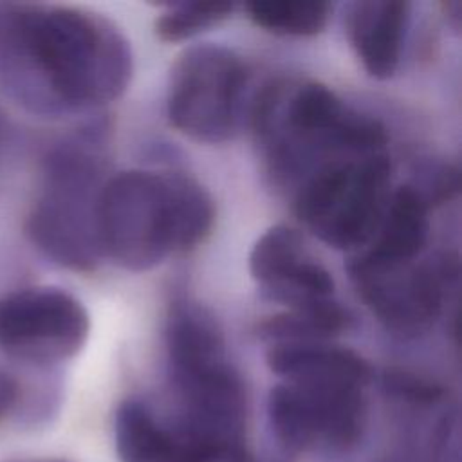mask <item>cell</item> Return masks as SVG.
Wrapping results in <instances>:
<instances>
[{
	"instance_id": "obj_10",
	"label": "cell",
	"mask_w": 462,
	"mask_h": 462,
	"mask_svg": "<svg viewBox=\"0 0 462 462\" xmlns=\"http://www.w3.org/2000/svg\"><path fill=\"white\" fill-rule=\"evenodd\" d=\"M249 273L269 301L301 309L334 300L330 273L310 254L289 226L267 229L249 253Z\"/></svg>"
},
{
	"instance_id": "obj_12",
	"label": "cell",
	"mask_w": 462,
	"mask_h": 462,
	"mask_svg": "<svg viewBox=\"0 0 462 462\" xmlns=\"http://www.w3.org/2000/svg\"><path fill=\"white\" fill-rule=\"evenodd\" d=\"M114 440L121 462H213L191 449L171 428L162 426L137 399L117 406Z\"/></svg>"
},
{
	"instance_id": "obj_6",
	"label": "cell",
	"mask_w": 462,
	"mask_h": 462,
	"mask_svg": "<svg viewBox=\"0 0 462 462\" xmlns=\"http://www.w3.org/2000/svg\"><path fill=\"white\" fill-rule=\"evenodd\" d=\"M365 384L346 379L282 381L267 399L269 424L291 455L346 453L366 426Z\"/></svg>"
},
{
	"instance_id": "obj_4",
	"label": "cell",
	"mask_w": 462,
	"mask_h": 462,
	"mask_svg": "<svg viewBox=\"0 0 462 462\" xmlns=\"http://www.w3.org/2000/svg\"><path fill=\"white\" fill-rule=\"evenodd\" d=\"M87 143L70 141L45 161L43 189L27 218V235L52 262L78 273L97 267L103 253L97 236L101 161Z\"/></svg>"
},
{
	"instance_id": "obj_11",
	"label": "cell",
	"mask_w": 462,
	"mask_h": 462,
	"mask_svg": "<svg viewBox=\"0 0 462 462\" xmlns=\"http://www.w3.org/2000/svg\"><path fill=\"white\" fill-rule=\"evenodd\" d=\"M410 23V4L402 0H359L345 13L352 51L368 76L388 79L395 74Z\"/></svg>"
},
{
	"instance_id": "obj_1",
	"label": "cell",
	"mask_w": 462,
	"mask_h": 462,
	"mask_svg": "<svg viewBox=\"0 0 462 462\" xmlns=\"http://www.w3.org/2000/svg\"><path fill=\"white\" fill-rule=\"evenodd\" d=\"M132 49L105 16L67 5L0 4V90L42 116L87 112L117 99Z\"/></svg>"
},
{
	"instance_id": "obj_13",
	"label": "cell",
	"mask_w": 462,
	"mask_h": 462,
	"mask_svg": "<svg viewBox=\"0 0 462 462\" xmlns=\"http://www.w3.org/2000/svg\"><path fill=\"white\" fill-rule=\"evenodd\" d=\"M265 363L282 381L348 379L368 386L374 375L365 357L328 341L271 345Z\"/></svg>"
},
{
	"instance_id": "obj_2",
	"label": "cell",
	"mask_w": 462,
	"mask_h": 462,
	"mask_svg": "<svg viewBox=\"0 0 462 462\" xmlns=\"http://www.w3.org/2000/svg\"><path fill=\"white\" fill-rule=\"evenodd\" d=\"M96 218L103 256L143 273L171 253L204 242L215 206L209 193L184 173L125 170L103 182Z\"/></svg>"
},
{
	"instance_id": "obj_9",
	"label": "cell",
	"mask_w": 462,
	"mask_h": 462,
	"mask_svg": "<svg viewBox=\"0 0 462 462\" xmlns=\"http://www.w3.org/2000/svg\"><path fill=\"white\" fill-rule=\"evenodd\" d=\"M83 303L58 287H29L0 300V348L45 368L74 357L88 339Z\"/></svg>"
},
{
	"instance_id": "obj_19",
	"label": "cell",
	"mask_w": 462,
	"mask_h": 462,
	"mask_svg": "<svg viewBox=\"0 0 462 462\" xmlns=\"http://www.w3.org/2000/svg\"><path fill=\"white\" fill-rule=\"evenodd\" d=\"M18 397H20V383L7 372L0 370V419L16 408Z\"/></svg>"
},
{
	"instance_id": "obj_20",
	"label": "cell",
	"mask_w": 462,
	"mask_h": 462,
	"mask_svg": "<svg viewBox=\"0 0 462 462\" xmlns=\"http://www.w3.org/2000/svg\"><path fill=\"white\" fill-rule=\"evenodd\" d=\"M11 462H67V460H60V458H47V460H11Z\"/></svg>"
},
{
	"instance_id": "obj_3",
	"label": "cell",
	"mask_w": 462,
	"mask_h": 462,
	"mask_svg": "<svg viewBox=\"0 0 462 462\" xmlns=\"http://www.w3.org/2000/svg\"><path fill=\"white\" fill-rule=\"evenodd\" d=\"M254 128L283 179H301L323 161L386 150L384 126L345 105L318 81L274 83L254 105Z\"/></svg>"
},
{
	"instance_id": "obj_5",
	"label": "cell",
	"mask_w": 462,
	"mask_h": 462,
	"mask_svg": "<svg viewBox=\"0 0 462 462\" xmlns=\"http://www.w3.org/2000/svg\"><path fill=\"white\" fill-rule=\"evenodd\" d=\"M390 182L386 150L328 159L300 179L294 211L323 244L361 251L379 227L392 195Z\"/></svg>"
},
{
	"instance_id": "obj_14",
	"label": "cell",
	"mask_w": 462,
	"mask_h": 462,
	"mask_svg": "<svg viewBox=\"0 0 462 462\" xmlns=\"http://www.w3.org/2000/svg\"><path fill=\"white\" fill-rule=\"evenodd\" d=\"M430 204L415 186L392 191L379 227L363 249L384 260H415L422 254L430 233Z\"/></svg>"
},
{
	"instance_id": "obj_15",
	"label": "cell",
	"mask_w": 462,
	"mask_h": 462,
	"mask_svg": "<svg viewBox=\"0 0 462 462\" xmlns=\"http://www.w3.org/2000/svg\"><path fill=\"white\" fill-rule=\"evenodd\" d=\"M350 314L328 300L301 309H285L258 325V336L271 345L330 341L350 327Z\"/></svg>"
},
{
	"instance_id": "obj_17",
	"label": "cell",
	"mask_w": 462,
	"mask_h": 462,
	"mask_svg": "<svg viewBox=\"0 0 462 462\" xmlns=\"http://www.w3.org/2000/svg\"><path fill=\"white\" fill-rule=\"evenodd\" d=\"M236 9L231 2H170L155 20L162 42H182L227 20Z\"/></svg>"
},
{
	"instance_id": "obj_7",
	"label": "cell",
	"mask_w": 462,
	"mask_h": 462,
	"mask_svg": "<svg viewBox=\"0 0 462 462\" xmlns=\"http://www.w3.org/2000/svg\"><path fill=\"white\" fill-rule=\"evenodd\" d=\"M247 70L227 47L200 43L173 63L166 88V114L186 137L220 144L238 130Z\"/></svg>"
},
{
	"instance_id": "obj_16",
	"label": "cell",
	"mask_w": 462,
	"mask_h": 462,
	"mask_svg": "<svg viewBox=\"0 0 462 462\" xmlns=\"http://www.w3.org/2000/svg\"><path fill=\"white\" fill-rule=\"evenodd\" d=\"M244 9L256 27L278 36L296 38L319 34L330 16V4L325 2L267 0L249 2Z\"/></svg>"
},
{
	"instance_id": "obj_18",
	"label": "cell",
	"mask_w": 462,
	"mask_h": 462,
	"mask_svg": "<svg viewBox=\"0 0 462 462\" xmlns=\"http://www.w3.org/2000/svg\"><path fill=\"white\" fill-rule=\"evenodd\" d=\"M383 386L392 397L419 406L435 404L444 397V388L440 384L402 370L386 372Z\"/></svg>"
},
{
	"instance_id": "obj_8",
	"label": "cell",
	"mask_w": 462,
	"mask_h": 462,
	"mask_svg": "<svg viewBox=\"0 0 462 462\" xmlns=\"http://www.w3.org/2000/svg\"><path fill=\"white\" fill-rule=\"evenodd\" d=\"M370 312L393 334L413 337L440 316L446 291L458 276L455 258L384 260L357 251L346 265Z\"/></svg>"
}]
</instances>
